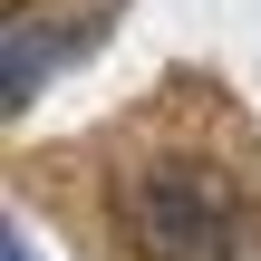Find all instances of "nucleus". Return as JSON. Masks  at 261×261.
<instances>
[{"mask_svg":"<svg viewBox=\"0 0 261 261\" xmlns=\"http://www.w3.org/2000/svg\"><path fill=\"white\" fill-rule=\"evenodd\" d=\"M116 232L136 261H242L261 232V203L242 174L194 165V155H155L116 174Z\"/></svg>","mask_w":261,"mask_h":261,"instance_id":"obj_1","label":"nucleus"},{"mask_svg":"<svg viewBox=\"0 0 261 261\" xmlns=\"http://www.w3.org/2000/svg\"><path fill=\"white\" fill-rule=\"evenodd\" d=\"M10 261H39V242H10Z\"/></svg>","mask_w":261,"mask_h":261,"instance_id":"obj_2","label":"nucleus"}]
</instances>
